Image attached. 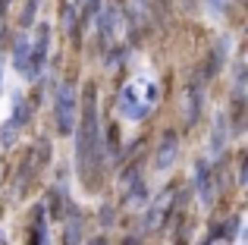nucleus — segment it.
Instances as JSON below:
<instances>
[{
  "mask_svg": "<svg viewBox=\"0 0 248 245\" xmlns=\"http://www.w3.org/2000/svg\"><path fill=\"white\" fill-rule=\"evenodd\" d=\"M63 25H66L69 35L79 31V10H76V6H66V10H63Z\"/></svg>",
  "mask_w": 248,
  "mask_h": 245,
  "instance_id": "obj_17",
  "label": "nucleus"
},
{
  "mask_svg": "<svg viewBox=\"0 0 248 245\" xmlns=\"http://www.w3.org/2000/svg\"><path fill=\"white\" fill-rule=\"evenodd\" d=\"M47 47H50V25L41 22L35 31V41H31V66H29V76L25 79H38L44 69V60H47Z\"/></svg>",
  "mask_w": 248,
  "mask_h": 245,
  "instance_id": "obj_5",
  "label": "nucleus"
},
{
  "mask_svg": "<svg viewBox=\"0 0 248 245\" xmlns=\"http://www.w3.org/2000/svg\"><path fill=\"white\" fill-rule=\"evenodd\" d=\"M0 22H3V3H0Z\"/></svg>",
  "mask_w": 248,
  "mask_h": 245,
  "instance_id": "obj_24",
  "label": "nucleus"
},
{
  "mask_svg": "<svg viewBox=\"0 0 248 245\" xmlns=\"http://www.w3.org/2000/svg\"><path fill=\"white\" fill-rule=\"evenodd\" d=\"M204 245H211V242H204Z\"/></svg>",
  "mask_w": 248,
  "mask_h": 245,
  "instance_id": "obj_27",
  "label": "nucleus"
},
{
  "mask_svg": "<svg viewBox=\"0 0 248 245\" xmlns=\"http://www.w3.org/2000/svg\"><path fill=\"white\" fill-rule=\"evenodd\" d=\"M94 25H97V35H101V44H104V47H110V44L116 41V35H120V29H123V25H129L126 6H123L120 0H110V3L97 13Z\"/></svg>",
  "mask_w": 248,
  "mask_h": 245,
  "instance_id": "obj_2",
  "label": "nucleus"
},
{
  "mask_svg": "<svg viewBox=\"0 0 248 245\" xmlns=\"http://www.w3.org/2000/svg\"><path fill=\"white\" fill-rule=\"evenodd\" d=\"M201 110H204V92H201V82L198 85H188L186 88V122L188 126H195V122L201 120Z\"/></svg>",
  "mask_w": 248,
  "mask_h": 245,
  "instance_id": "obj_8",
  "label": "nucleus"
},
{
  "mask_svg": "<svg viewBox=\"0 0 248 245\" xmlns=\"http://www.w3.org/2000/svg\"><path fill=\"white\" fill-rule=\"evenodd\" d=\"M97 13H101V0H85V6L79 13V25H94Z\"/></svg>",
  "mask_w": 248,
  "mask_h": 245,
  "instance_id": "obj_15",
  "label": "nucleus"
},
{
  "mask_svg": "<svg viewBox=\"0 0 248 245\" xmlns=\"http://www.w3.org/2000/svg\"><path fill=\"white\" fill-rule=\"evenodd\" d=\"M54 113H57V129H60V135H73L76 132V113H79V104H76V88L69 85V82H63V85L57 88Z\"/></svg>",
  "mask_w": 248,
  "mask_h": 245,
  "instance_id": "obj_3",
  "label": "nucleus"
},
{
  "mask_svg": "<svg viewBox=\"0 0 248 245\" xmlns=\"http://www.w3.org/2000/svg\"><path fill=\"white\" fill-rule=\"evenodd\" d=\"M76 164H79L85 189H94L101 183L104 170V132H101V117H97L94 85H88L82 94V120L76 126Z\"/></svg>",
  "mask_w": 248,
  "mask_h": 245,
  "instance_id": "obj_1",
  "label": "nucleus"
},
{
  "mask_svg": "<svg viewBox=\"0 0 248 245\" xmlns=\"http://www.w3.org/2000/svg\"><path fill=\"white\" fill-rule=\"evenodd\" d=\"M173 201H176L173 189H164V192H160V195L148 204L145 217H141V230H145V233H154V230L164 227V220L170 217V211H173Z\"/></svg>",
  "mask_w": 248,
  "mask_h": 245,
  "instance_id": "obj_4",
  "label": "nucleus"
},
{
  "mask_svg": "<svg viewBox=\"0 0 248 245\" xmlns=\"http://www.w3.org/2000/svg\"><path fill=\"white\" fill-rule=\"evenodd\" d=\"M123 204H126V208H141V204H148V185H145V179H135V183L123 192Z\"/></svg>",
  "mask_w": 248,
  "mask_h": 245,
  "instance_id": "obj_12",
  "label": "nucleus"
},
{
  "mask_svg": "<svg viewBox=\"0 0 248 245\" xmlns=\"http://www.w3.org/2000/svg\"><path fill=\"white\" fill-rule=\"evenodd\" d=\"M29 120H31V104L22 98V94H16V101H13V122L22 129Z\"/></svg>",
  "mask_w": 248,
  "mask_h": 245,
  "instance_id": "obj_14",
  "label": "nucleus"
},
{
  "mask_svg": "<svg viewBox=\"0 0 248 245\" xmlns=\"http://www.w3.org/2000/svg\"><path fill=\"white\" fill-rule=\"evenodd\" d=\"M88 245H107V242H104V239H91Z\"/></svg>",
  "mask_w": 248,
  "mask_h": 245,
  "instance_id": "obj_22",
  "label": "nucleus"
},
{
  "mask_svg": "<svg viewBox=\"0 0 248 245\" xmlns=\"http://www.w3.org/2000/svg\"><path fill=\"white\" fill-rule=\"evenodd\" d=\"M135 179H141V170H139V167H126V173L120 176V192H126Z\"/></svg>",
  "mask_w": 248,
  "mask_h": 245,
  "instance_id": "obj_18",
  "label": "nucleus"
},
{
  "mask_svg": "<svg viewBox=\"0 0 248 245\" xmlns=\"http://www.w3.org/2000/svg\"><path fill=\"white\" fill-rule=\"evenodd\" d=\"M0 85H3V60H0Z\"/></svg>",
  "mask_w": 248,
  "mask_h": 245,
  "instance_id": "obj_23",
  "label": "nucleus"
},
{
  "mask_svg": "<svg viewBox=\"0 0 248 245\" xmlns=\"http://www.w3.org/2000/svg\"><path fill=\"white\" fill-rule=\"evenodd\" d=\"M101 220H104V227L113 223V208H110V204H104V208H101Z\"/></svg>",
  "mask_w": 248,
  "mask_h": 245,
  "instance_id": "obj_20",
  "label": "nucleus"
},
{
  "mask_svg": "<svg viewBox=\"0 0 248 245\" xmlns=\"http://www.w3.org/2000/svg\"><path fill=\"white\" fill-rule=\"evenodd\" d=\"M76 3H82V0H76Z\"/></svg>",
  "mask_w": 248,
  "mask_h": 245,
  "instance_id": "obj_26",
  "label": "nucleus"
},
{
  "mask_svg": "<svg viewBox=\"0 0 248 245\" xmlns=\"http://www.w3.org/2000/svg\"><path fill=\"white\" fill-rule=\"evenodd\" d=\"M13 66L19 69L22 76H29V66H31V41L19 35L16 44H13Z\"/></svg>",
  "mask_w": 248,
  "mask_h": 245,
  "instance_id": "obj_10",
  "label": "nucleus"
},
{
  "mask_svg": "<svg viewBox=\"0 0 248 245\" xmlns=\"http://www.w3.org/2000/svg\"><path fill=\"white\" fill-rule=\"evenodd\" d=\"M31 245H50L47 236V223H44V208H35V227H31Z\"/></svg>",
  "mask_w": 248,
  "mask_h": 245,
  "instance_id": "obj_13",
  "label": "nucleus"
},
{
  "mask_svg": "<svg viewBox=\"0 0 248 245\" xmlns=\"http://www.w3.org/2000/svg\"><path fill=\"white\" fill-rule=\"evenodd\" d=\"M0 245H6V239H3V233H0Z\"/></svg>",
  "mask_w": 248,
  "mask_h": 245,
  "instance_id": "obj_25",
  "label": "nucleus"
},
{
  "mask_svg": "<svg viewBox=\"0 0 248 245\" xmlns=\"http://www.w3.org/2000/svg\"><path fill=\"white\" fill-rule=\"evenodd\" d=\"M176 157H179V135L176 132H164V138H160V148H157V160H154V167H157L160 173L170 170V167L176 164Z\"/></svg>",
  "mask_w": 248,
  "mask_h": 245,
  "instance_id": "obj_7",
  "label": "nucleus"
},
{
  "mask_svg": "<svg viewBox=\"0 0 248 245\" xmlns=\"http://www.w3.org/2000/svg\"><path fill=\"white\" fill-rule=\"evenodd\" d=\"M120 110H123V117H129V120H145L151 107H148L145 101H139L135 85H126V88L120 92Z\"/></svg>",
  "mask_w": 248,
  "mask_h": 245,
  "instance_id": "obj_6",
  "label": "nucleus"
},
{
  "mask_svg": "<svg viewBox=\"0 0 248 245\" xmlns=\"http://www.w3.org/2000/svg\"><path fill=\"white\" fill-rule=\"evenodd\" d=\"M16 138H19V126H16L13 120H10V122H3V126H0V141L10 148V145H16Z\"/></svg>",
  "mask_w": 248,
  "mask_h": 245,
  "instance_id": "obj_16",
  "label": "nucleus"
},
{
  "mask_svg": "<svg viewBox=\"0 0 248 245\" xmlns=\"http://www.w3.org/2000/svg\"><path fill=\"white\" fill-rule=\"evenodd\" d=\"M226 138H230V117H226V113H217V120H214V132H211V154H214V157H223Z\"/></svg>",
  "mask_w": 248,
  "mask_h": 245,
  "instance_id": "obj_9",
  "label": "nucleus"
},
{
  "mask_svg": "<svg viewBox=\"0 0 248 245\" xmlns=\"http://www.w3.org/2000/svg\"><path fill=\"white\" fill-rule=\"evenodd\" d=\"M148 3H154V13H157V19L167 16V0H148Z\"/></svg>",
  "mask_w": 248,
  "mask_h": 245,
  "instance_id": "obj_21",
  "label": "nucleus"
},
{
  "mask_svg": "<svg viewBox=\"0 0 248 245\" xmlns=\"http://www.w3.org/2000/svg\"><path fill=\"white\" fill-rule=\"evenodd\" d=\"M38 6H41V0H29V3H25V13H22V29H29V25L35 22Z\"/></svg>",
  "mask_w": 248,
  "mask_h": 245,
  "instance_id": "obj_19",
  "label": "nucleus"
},
{
  "mask_svg": "<svg viewBox=\"0 0 248 245\" xmlns=\"http://www.w3.org/2000/svg\"><path fill=\"white\" fill-rule=\"evenodd\" d=\"M66 245H82V214L76 204L66 208Z\"/></svg>",
  "mask_w": 248,
  "mask_h": 245,
  "instance_id": "obj_11",
  "label": "nucleus"
}]
</instances>
